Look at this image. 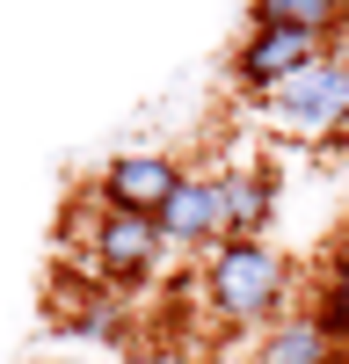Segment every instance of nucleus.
<instances>
[{
  "mask_svg": "<svg viewBox=\"0 0 349 364\" xmlns=\"http://www.w3.org/2000/svg\"><path fill=\"white\" fill-rule=\"evenodd\" d=\"M196 299L218 328H240V336H262L277 328L291 306V262L277 240H218L211 255H196Z\"/></svg>",
  "mask_w": 349,
  "mask_h": 364,
  "instance_id": "nucleus-1",
  "label": "nucleus"
},
{
  "mask_svg": "<svg viewBox=\"0 0 349 364\" xmlns=\"http://www.w3.org/2000/svg\"><path fill=\"white\" fill-rule=\"evenodd\" d=\"M167 240H160V226L153 219H138V211H95L87 219V233H80V277L87 284H109V291H131V284H145V277H160L167 269Z\"/></svg>",
  "mask_w": 349,
  "mask_h": 364,
  "instance_id": "nucleus-2",
  "label": "nucleus"
},
{
  "mask_svg": "<svg viewBox=\"0 0 349 364\" xmlns=\"http://www.w3.org/2000/svg\"><path fill=\"white\" fill-rule=\"evenodd\" d=\"M262 117L291 139H349V51H328L299 80H284L262 102Z\"/></svg>",
  "mask_w": 349,
  "mask_h": 364,
  "instance_id": "nucleus-3",
  "label": "nucleus"
},
{
  "mask_svg": "<svg viewBox=\"0 0 349 364\" xmlns=\"http://www.w3.org/2000/svg\"><path fill=\"white\" fill-rule=\"evenodd\" d=\"M335 44L328 37H306V29H262V22H248V37L233 44V58H226V73H233V87H240L248 102H270L284 80H299L306 66H320Z\"/></svg>",
  "mask_w": 349,
  "mask_h": 364,
  "instance_id": "nucleus-4",
  "label": "nucleus"
},
{
  "mask_svg": "<svg viewBox=\"0 0 349 364\" xmlns=\"http://www.w3.org/2000/svg\"><path fill=\"white\" fill-rule=\"evenodd\" d=\"M160 240L174 255H211L218 240H233V204H226V175H211V168H189L182 175V190H174L167 204H160Z\"/></svg>",
  "mask_w": 349,
  "mask_h": 364,
  "instance_id": "nucleus-5",
  "label": "nucleus"
},
{
  "mask_svg": "<svg viewBox=\"0 0 349 364\" xmlns=\"http://www.w3.org/2000/svg\"><path fill=\"white\" fill-rule=\"evenodd\" d=\"M182 161L160 154V146H131V154H109L102 175H95V197L109 211H138V219H160V204L182 190Z\"/></svg>",
  "mask_w": 349,
  "mask_h": 364,
  "instance_id": "nucleus-6",
  "label": "nucleus"
},
{
  "mask_svg": "<svg viewBox=\"0 0 349 364\" xmlns=\"http://www.w3.org/2000/svg\"><path fill=\"white\" fill-rule=\"evenodd\" d=\"M342 343H335V328L320 321V314H284L277 328H262L248 364H328Z\"/></svg>",
  "mask_w": 349,
  "mask_h": 364,
  "instance_id": "nucleus-7",
  "label": "nucleus"
},
{
  "mask_svg": "<svg viewBox=\"0 0 349 364\" xmlns=\"http://www.w3.org/2000/svg\"><path fill=\"white\" fill-rule=\"evenodd\" d=\"M226 204H233V233H240V240H270V219H277V168H270V161L226 168Z\"/></svg>",
  "mask_w": 349,
  "mask_h": 364,
  "instance_id": "nucleus-8",
  "label": "nucleus"
},
{
  "mask_svg": "<svg viewBox=\"0 0 349 364\" xmlns=\"http://www.w3.org/2000/svg\"><path fill=\"white\" fill-rule=\"evenodd\" d=\"M248 22L262 29H306V37H328L342 29V0H248Z\"/></svg>",
  "mask_w": 349,
  "mask_h": 364,
  "instance_id": "nucleus-9",
  "label": "nucleus"
},
{
  "mask_svg": "<svg viewBox=\"0 0 349 364\" xmlns=\"http://www.w3.org/2000/svg\"><path fill=\"white\" fill-rule=\"evenodd\" d=\"M320 321L335 328V343H349V233L328 248V269H320Z\"/></svg>",
  "mask_w": 349,
  "mask_h": 364,
  "instance_id": "nucleus-10",
  "label": "nucleus"
},
{
  "mask_svg": "<svg viewBox=\"0 0 349 364\" xmlns=\"http://www.w3.org/2000/svg\"><path fill=\"white\" fill-rule=\"evenodd\" d=\"M124 299L116 291H87V306L66 314V336H87V343H124Z\"/></svg>",
  "mask_w": 349,
  "mask_h": 364,
  "instance_id": "nucleus-11",
  "label": "nucleus"
},
{
  "mask_svg": "<svg viewBox=\"0 0 349 364\" xmlns=\"http://www.w3.org/2000/svg\"><path fill=\"white\" fill-rule=\"evenodd\" d=\"M131 364H196V350H174V343H153V350H138Z\"/></svg>",
  "mask_w": 349,
  "mask_h": 364,
  "instance_id": "nucleus-12",
  "label": "nucleus"
},
{
  "mask_svg": "<svg viewBox=\"0 0 349 364\" xmlns=\"http://www.w3.org/2000/svg\"><path fill=\"white\" fill-rule=\"evenodd\" d=\"M335 51H349V0H342V29H335Z\"/></svg>",
  "mask_w": 349,
  "mask_h": 364,
  "instance_id": "nucleus-13",
  "label": "nucleus"
},
{
  "mask_svg": "<svg viewBox=\"0 0 349 364\" xmlns=\"http://www.w3.org/2000/svg\"><path fill=\"white\" fill-rule=\"evenodd\" d=\"M328 364H349V350H335V357H328Z\"/></svg>",
  "mask_w": 349,
  "mask_h": 364,
  "instance_id": "nucleus-14",
  "label": "nucleus"
}]
</instances>
